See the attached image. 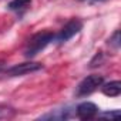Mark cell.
<instances>
[{"label": "cell", "instance_id": "cell-7", "mask_svg": "<svg viewBox=\"0 0 121 121\" xmlns=\"http://www.w3.org/2000/svg\"><path fill=\"white\" fill-rule=\"evenodd\" d=\"M31 0H12L9 3V9L13 12H22L27 7H30Z\"/></svg>", "mask_w": 121, "mask_h": 121}, {"label": "cell", "instance_id": "cell-6", "mask_svg": "<svg viewBox=\"0 0 121 121\" xmlns=\"http://www.w3.org/2000/svg\"><path fill=\"white\" fill-rule=\"evenodd\" d=\"M103 93L108 97H118L120 93H121V81L115 80V81H111L108 84H104L103 86Z\"/></svg>", "mask_w": 121, "mask_h": 121}, {"label": "cell", "instance_id": "cell-1", "mask_svg": "<svg viewBox=\"0 0 121 121\" xmlns=\"http://www.w3.org/2000/svg\"><path fill=\"white\" fill-rule=\"evenodd\" d=\"M53 39H54V34L50 33V31H43V33L34 34V36L29 40V43H27V46H26V48H24V56L29 57V58L37 56L48 43L53 41Z\"/></svg>", "mask_w": 121, "mask_h": 121}, {"label": "cell", "instance_id": "cell-8", "mask_svg": "<svg viewBox=\"0 0 121 121\" xmlns=\"http://www.w3.org/2000/svg\"><path fill=\"white\" fill-rule=\"evenodd\" d=\"M14 115V111L7 107H0V118H10Z\"/></svg>", "mask_w": 121, "mask_h": 121}, {"label": "cell", "instance_id": "cell-10", "mask_svg": "<svg viewBox=\"0 0 121 121\" xmlns=\"http://www.w3.org/2000/svg\"><path fill=\"white\" fill-rule=\"evenodd\" d=\"M118 115H120V111H118V110L108 111V112H104V114H103V117H107V118H110V120H112V118H117Z\"/></svg>", "mask_w": 121, "mask_h": 121}, {"label": "cell", "instance_id": "cell-9", "mask_svg": "<svg viewBox=\"0 0 121 121\" xmlns=\"http://www.w3.org/2000/svg\"><path fill=\"white\" fill-rule=\"evenodd\" d=\"M110 44H111L112 47H115V48L120 47V31H118V30H117V31L112 34V37L110 39Z\"/></svg>", "mask_w": 121, "mask_h": 121}, {"label": "cell", "instance_id": "cell-4", "mask_svg": "<svg viewBox=\"0 0 121 121\" xmlns=\"http://www.w3.org/2000/svg\"><path fill=\"white\" fill-rule=\"evenodd\" d=\"M43 66L40 63H22V64H16L10 69L6 70V74L9 77H16V76H24V74H29V73H33V71H37L40 70Z\"/></svg>", "mask_w": 121, "mask_h": 121}, {"label": "cell", "instance_id": "cell-2", "mask_svg": "<svg viewBox=\"0 0 121 121\" xmlns=\"http://www.w3.org/2000/svg\"><path fill=\"white\" fill-rule=\"evenodd\" d=\"M104 83V78L103 76H98V74H91V76H87L77 87V91H76V95L77 97H84V95H88L91 94L93 91H95L98 87H101V84Z\"/></svg>", "mask_w": 121, "mask_h": 121}, {"label": "cell", "instance_id": "cell-11", "mask_svg": "<svg viewBox=\"0 0 121 121\" xmlns=\"http://www.w3.org/2000/svg\"><path fill=\"white\" fill-rule=\"evenodd\" d=\"M3 67H4V63H3V61H0V71L3 70Z\"/></svg>", "mask_w": 121, "mask_h": 121}, {"label": "cell", "instance_id": "cell-3", "mask_svg": "<svg viewBox=\"0 0 121 121\" xmlns=\"http://www.w3.org/2000/svg\"><path fill=\"white\" fill-rule=\"evenodd\" d=\"M81 29H83V23H81L78 19L70 20L61 30H60V33H58V36H57V41H58V43H66V41L70 40L73 36H76Z\"/></svg>", "mask_w": 121, "mask_h": 121}, {"label": "cell", "instance_id": "cell-5", "mask_svg": "<svg viewBox=\"0 0 121 121\" xmlns=\"http://www.w3.org/2000/svg\"><path fill=\"white\" fill-rule=\"evenodd\" d=\"M76 114H77V117L81 118V120H91V118H94V117L98 114V107H97L94 103L84 101V103H81V104L77 105Z\"/></svg>", "mask_w": 121, "mask_h": 121}, {"label": "cell", "instance_id": "cell-12", "mask_svg": "<svg viewBox=\"0 0 121 121\" xmlns=\"http://www.w3.org/2000/svg\"><path fill=\"white\" fill-rule=\"evenodd\" d=\"M86 2H91V3H94V2H103V0H86Z\"/></svg>", "mask_w": 121, "mask_h": 121}]
</instances>
